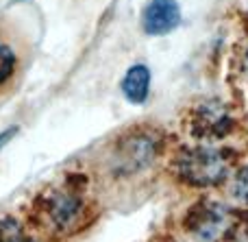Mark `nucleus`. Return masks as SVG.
Listing matches in <instances>:
<instances>
[{"mask_svg":"<svg viewBox=\"0 0 248 242\" xmlns=\"http://www.w3.org/2000/svg\"><path fill=\"white\" fill-rule=\"evenodd\" d=\"M17 68H20V59H17L16 48L9 44H0V87L13 81Z\"/></svg>","mask_w":248,"mask_h":242,"instance_id":"nucleus-8","label":"nucleus"},{"mask_svg":"<svg viewBox=\"0 0 248 242\" xmlns=\"http://www.w3.org/2000/svg\"><path fill=\"white\" fill-rule=\"evenodd\" d=\"M231 127H233L231 116H229L227 109L220 103H216V100L198 107L196 116H194V120H192L194 135L205 138V140L222 138V135H227L229 131H231Z\"/></svg>","mask_w":248,"mask_h":242,"instance_id":"nucleus-5","label":"nucleus"},{"mask_svg":"<svg viewBox=\"0 0 248 242\" xmlns=\"http://www.w3.org/2000/svg\"><path fill=\"white\" fill-rule=\"evenodd\" d=\"M0 242H24L20 225L13 218H2L0 221Z\"/></svg>","mask_w":248,"mask_h":242,"instance_id":"nucleus-9","label":"nucleus"},{"mask_svg":"<svg viewBox=\"0 0 248 242\" xmlns=\"http://www.w3.org/2000/svg\"><path fill=\"white\" fill-rule=\"evenodd\" d=\"M46 214L50 218V223L61 231H72L78 227V223H83L85 216V203L83 199L72 190H61L57 194L50 196L48 201Z\"/></svg>","mask_w":248,"mask_h":242,"instance_id":"nucleus-4","label":"nucleus"},{"mask_svg":"<svg viewBox=\"0 0 248 242\" xmlns=\"http://www.w3.org/2000/svg\"><path fill=\"white\" fill-rule=\"evenodd\" d=\"M24 242H35V240H26V238H24Z\"/></svg>","mask_w":248,"mask_h":242,"instance_id":"nucleus-13","label":"nucleus"},{"mask_svg":"<svg viewBox=\"0 0 248 242\" xmlns=\"http://www.w3.org/2000/svg\"><path fill=\"white\" fill-rule=\"evenodd\" d=\"M231 168L227 153L218 151V148H189V151L181 153L176 160V170L183 177V181L192 183V186H218L224 181Z\"/></svg>","mask_w":248,"mask_h":242,"instance_id":"nucleus-1","label":"nucleus"},{"mask_svg":"<svg viewBox=\"0 0 248 242\" xmlns=\"http://www.w3.org/2000/svg\"><path fill=\"white\" fill-rule=\"evenodd\" d=\"M148 92H150V70L144 64L131 65L122 79V94L131 103L141 105L148 98Z\"/></svg>","mask_w":248,"mask_h":242,"instance_id":"nucleus-7","label":"nucleus"},{"mask_svg":"<svg viewBox=\"0 0 248 242\" xmlns=\"http://www.w3.org/2000/svg\"><path fill=\"white\" fill-rule=\"evenodd\" d=\"M233 194H235L242 203L248 205V166H244V168L235 175V181H233Z\"/></svg>","mask_w":248,"mask_h":242,"instance_id":"nucleus-10","label":"nucleus"},{"mask_svg":"<svg viewBox=\"0 0 248 242\" xmlns=\"http://www.w3.org/2000/svg\"><path fill=\"white\" fill-rule=\"evenodd\" d=\"M181 24V9L176 0H150L144 13V31L148 35H166Z\"/></svg>","mask_w":248,"mask_h":242,"instance_id":"nucleus-6","label":"nucleus"},{"mask_svg":"<svg viewBox=\"0 0 248 242\" xmlns=\"http://www.w3.org/2000/svg\"><path fill=\"white\" fill-rule=\"evenodd\" d=\"M159 135L155 133H131L120 138L113 144L111 157H109V170L111 173L131 175L146 168L157 157Z\"/></svg>","mask_w":248,"mask_h":242,"instance_id":"nucleus-2","label":"nucleus"},{"mask_svg":"<svg viewBox=\"0 0 248 242\" xmlns=\"http://www.w3.org/2000/svg\"><path fill=\"white\" fill-rule=\"evenodd\" d=\"M17 133V127H11V129H7V131H2V133H0V148L4 146V144L9 142V140L13 138V135Z\"/></svg>","mask_w":248,"mask_h":242,"instance_id":"nucleus-11","label":"nucleus"},{"mask_svg":"<svg viewBox=\"0 0 248 242\" xmlns=\"http://www.w3.org/2000/svg\"><path fill=\"white\" fill-rule=\"evenodd\" d=\"M246 65H248V50H246Z\"/></svg>","mask_w":248,"mask_h":242,"instance_id":"nucleus-12","label":"nucleus"},{"mask_svg":"<svg viewBox=\"0 0 248 242\" xmlns=\"http://www.w3.org/2000/svg\"><path fill=\"white\" fill-rule=\"evenodd\" d=\"M235 218L237 214L229 212L224 205H196L187 216V227L196 234V238L216 242L235 229Z\"/></svg>","mask_w":248,"mask_h":242,"instance_id":"nucleus-3","label":"nucleus"}]
</instances>
